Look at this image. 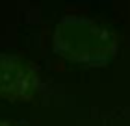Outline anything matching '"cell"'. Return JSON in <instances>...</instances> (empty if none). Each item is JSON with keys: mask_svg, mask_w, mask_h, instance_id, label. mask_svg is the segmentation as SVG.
I'll return each mask as SVG.
<instances>
[{"mask_svg": "<svg viewBox=\"0 0 130 126\" xmlns=\"http://www.w3.org/2000/svg\"><path fill=\"white\" fill-rule=\"evenodd\" d=\"M115 37L106 26L87 17H65L54 32V50L84 65H106L115 54Z\"/></svg>", "mask_w": 130, "mask_h": 126, "instance_id": "obj_1", "label": "cell"}, {"mask_svg": "<svg viewBox=\"0 0 130 126\" xmlns=\"http://www.w3.org/2000/svg\"><path fill=\"white\" fill-rule=\"evenodd\" d=\"M37 91L35 73L17 56L0 54V97L8 100L30 98Z\"/></svg>", "mask_w": 130, "mask_h": 126, "instance_id": "obj_2", "label": "cell"}, {"mask_svg": "<svg viewBox=\"0 0 130 126\" xmlns=\"http://www.w3.org/2000/svg\"><path fill=\"white\" fill-rule=\"evenodd\" d=\"M0 126H13V124H9V122H6V121H0Z\"/></svg>", "mask_w": 130, "mask_h": 126, "instance_id": "obj_3", "label": "cell"}]
</instances>
